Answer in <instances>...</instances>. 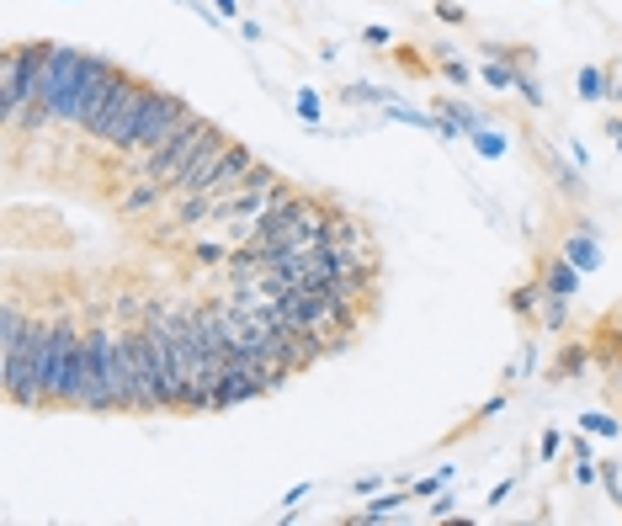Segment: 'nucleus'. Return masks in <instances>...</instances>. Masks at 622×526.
Masks as SVG:
<instances>
[{"label":"nucleus","mask_w":622,"mask_h":526,"mask_svg":"<svg viewBox=\"0 0 622 526\" xmlns=\"http://www.w3.org/2000/svg\"><path fill=\"white\" fill-rule=\"evenodd\" d=\"M91 346H96V367H101V394H107L112 415H133V405H139L133 330H118V324H96V330H91Z\"/></svg>","instance_id":"obj_1"},{"label":"nucleus","mask_w":622,"mask_h":526,"mask_svg":"<svg viewBox=\"0 0 622 526\" xmlns=\"http://www.w3.org/2000/svg\"><path fill=\"white\" fill-rule=\"evenodd\" d=\"M207 133H213V122L198 118V112H187V118H181V128L170 133L166 144H160V150H149V155H139L133 165H123V176H128V181L149 176V181H166V187H176V176L198 160V150L207 144Z\"/></svg>","instance_id":"obj_2"},{"label":"nucleus","mask_w":622,"mask_h":526,"mask_svg":"<svg viewBox=\"0 0 622 526\" xmlns=\"http://www.w3.org/2000/svg\"><path fill=\"white\" fill-rule=\"evenodd\" d=\"M81 70H85V53L70 48V43H53L48 48V70H43V101L59 122H75L81 112Z\"/></svg>","instance_id":"obj_3"},{"label":"nucleus","mask_w":622,"mask_h":526,"mask_svg":"<svg viewBox=\"0 0 622 526\" xmlns=\"http://www.w3.org/2000/svg\"><path fill=\"white\" fill-rule=\"evenodd\" d=\"M144 91H149V81H139V75H128V70H123V85L112 91L107 112H101L96 128H91V139H96V144H107V150H133V128H139Z\"/></svg>","instance_id":"obj_4"},{"label":"nucleus","mask_w":622,"mask_h":526,"mask_svg":"<svg viewBox=\"0 0 622 526\" xmlns=\"http://www.w3.org/2000/svg\"><path fill=\"white\" fill-rule=\"evenodd\" d=\"M192 107L176 96V91H160V85H149L144 91V107H139V128H133V150L139 155H149V150H160L170 133L181 128V118H187Z\"/></svg>","instance_id":"obj_5"},{"label":"nucleus","mask_w":622,"mask_h":526,"mask_svg":"<svg viewBox=\"0 0 622 526\" xmlns=\"http://www.w3.org/2000/svg\"><path fill=\"white\" fill-rule=\"evenodd\" d=\"M255 155H250L246 144H229V150H224V160H218V176H213V181H207V198H213V203H218V198H229V192H240V187H246L250 181V170H255Z\"/></svg>","instance_id":"obj_6"},{"label":"nucleus","mask_w":622,"mask_h":526,"mask_svg":"<svg viewBox=\"0 0 622 526\" xmlns=\"http://www.w3.org/2000/svg\"><path fill=\"white\" fill-rule=\"evenodd\" d=\"M581 266L575 261H564V255H548L542 261V292H553V298H575L581 292Z\"/></svg>","instance_id":"obj_7"},{"label":"nucleus","mask_w":622,"mask_h":526,"mask_svg":"<svg viewBox=\"0 0 622 526\" xmlns=\"http://www.w3.org/2000/svg\"><path fill=\"white\" fill-rule=\"evenodd\" d=\"M166 198H170L166 181H149V176H139V181H133V187L123 192V203H118V207H123L128 218H144V213H155V207L166 203Z\"/></svg>","instance_id":"obj_8"},{"label":"nucleus","mask_w":622,"mask_h":526,"mask_svg":"<svg viewBox=\"0 0 622 526\" xmlns=\"http://www.w3.org/2000/svg\"><path fill=\"white\" fill-rule=\"evenodd\" d=\"M22 335H27V309H22L16 298H5V303H0V357L22 351Z\"/></svg>","instance_id":"obj_9"},{"label":"nucleus","mask_w":622,"mask_h":526,"mask_svg":"<svg viewBox=\"0 0 622 526\" xmlns=\"http://www.w3.org/2000/svg\"><path fill=\"white\" fill-rule=\"evenodd\" d=\"M436 118H442V133H474V128H485V112H474L468 101H442L436 107Z\"/></svg>","instance_id":"obj_10"},{"label":"nucleus","mask_w":622,"mask_h":526,"mask_svg":"<svg viewBox=\"0 0 622 526\" xmlns=\"http://www.w3.org/2000/svg\"><path fill=\"white\" fill-rule=\"evenodd\" d=\"M585 367H590V346H581V340H570V346L559 351V362L548 367V378H553V383H570V378H581Z\"/></svg>","instance_id":"obj_11"},{"label":"nucleus","mask_w":622,"mask_h":526,"mask_svg":"<svg viewBox=\"0 0 622 526\" xmlns=\"http://www.w3.org/2000/svg\"><path fill=\"white\" fill-rule=\"evenodd\" d=\"M229 250H235V244L224 240L218 229H207L203 240H192V250H187V255H192V266H224V261H229Z\"/></svg>","instance_id":"obj_12"},{"label":"nucleus","mask_w":622,"mask_h":526,"mask_svg":"<svg viewBox=\"0 0 622 526\" xmlns=\"http://www.w3.org/2000/svg\"><path fill=\"white\" fill-rule=\"evenodd\" d=\"M559 255H564V261H575L581 272H596V266H601V244H596V235H585V229H581V235H570Z\"/></svg>","instance_id":"obj_13"},{"label":"nucleus","mask_w":622,"mask_h":526,"mask_svg":"<svg viewBox=\"0 0 622 526\" xmlns=\"http://www.w3.org/2000/svg\"><path fill=\"white\" fill-rule=\"evenodd\" d=\"M505 303H511V314H522L527 324H538V309H542V283H522L505 292Z\"/></svg>","instance_id":"obj_14"},{"label":"nucleus","mask_w":622,"mask_h":526,"mask_svg":"<svg viewBox=\"0 0 622 526\" xmlns=\"http://www.w3.org/2000/svg\"><path fill=\"white\" fill-rule=\"evenodd\" d=\"M538 324H542V330H548V335H559V330L570 324V298H553V292H542Z\"/></svg>","instance_id":"obj_15"},{"label":"nucleus","mask_w":622,"mask_h":526,"mask_svg":"<svg viewBox=\"0 0 622 526\" xmlns=\"http://www.w3.org/2000/svg\"><path fill=\"white\" fill-rule=\"evenodd\" d=\"M522 75H527V70H516V64H505V59H490L479 81L495 85V91H516V81H522Z\"/></svg>","instance_id":"obj_16"},{"label":"nucleus","mask_w":622,"mask_h":526,"mask_svg":"<svg viewBox=\"0 0 622 526\" xmlns=\"http://www.w3.org/2000/svg\"><path fill=\"white\" fill-rule=\"evenodd\" d=\"M575 91H581L585 101H601V96H612V81H607V70H590L585 64L581 75H575Z\"/></svg>","instance_id":"obj_17"},{"label":"nucleus","mask_w":622,"mask_h":526,"mask_svg":"<svg viewBox=\"0 0 622 526\" xmlns=\"http://www.w3.org/2000/svg\"><path fill=\"white\" fill-rule=\"evenodd\" d=\"M410 500H415V489H410V494H378L357 522H383V516H394V511H399V505H410Z\"/></svg>","instance_id":"obj_18"},{"label":"nucleus","mask_w":622,"mask_h":526,"mask_svg":"<svg viewBox=\"0 0 622 526\" xmlns=\"http://www.w3.org/2000/svg\"><path fill=\"white\" fill-rule=\"evenodd\" d=\"M581 431H596V437L618 442V437H622V420H612V415H590V409H585V415H581Z\"/></svg>","instance_id":"obj_19"},{"label":"nucleus","mask_w":622,"mask_h":526,"mask_svg":"<svg viewBox=\"0 0 622 526\" xmlns=\"http://www.w3.org/2000/svg\"><path fill=\"white\" fill-rule=\"evenodd\" d=\"M474 150H479L485 160H495V155H505V133H495V128H474Z\"/></svg>","instance_id":"obj_20"},{"label":"nucleus","mask_w":622,"mask_h":526,"mask_svg":"<svg viewBox=\"0 0 622 526\" xmlns=\"http://www.w3.org/2000/svg\"><path fill=\"white\" fill-rule=\"evenodd\" d=\"M516 91H522V101H527V107H548V96H542V85H538V75H533V70L516 81Z\"/></svg>","instance_id":"obj_21"},{"label":"nucleus","mask_w":622,"mask_h":526,"mask_svg":"<svg viewBox=\"0 0 622 526\" xmlns=\"http://www.w3.org/2000/svg\"><path fill=\"white\" fill-rule=\"evenodd\" d=\"M548 165H553V181H559V187H564V192L575 198V192H581V176H575V170H570L564 160H553V155H548Z\"/></svg>","instance_id":"obj_22"},{"label":"nucleus","mask_w":622,"mask_h":526,"mask_svg":"<svg viewBox=\"0 0 622 526\" xmlns=\"http://www.w3.org/2000/svg\"><path fill=\"white\" fill-rule=\"evenodd\" d=\"M447 479H453V463H442V468H436L431 479H420V485H415V500H420V494H436V489L447 485Z\"/></svg>","instance_id":"obj_23"},{"label":"nucleus","mask_w":622,"mask_h":526,"mask_svg":"<svg viewBox=\"0 0 622 526\" xmlns=\"http://www.w3.org/2000/svg\"><path fill=\"white\" fill-rule=\"evenodd\" d=\"M298 118H303V122H320V96H314L309 85L298 91Z\"/></svg>","instance_id":"obj_24"},{"label":"nucleus","mask_w":622,"mask_h":526,"mask_svg":"<svg viewBox=\"0 0 622 526\" xmlns=\"http://www.w3.org/2000/svg\"><path fill=\"white\" fill-rule=\"evenodd\" d=\"M601 485L612 494V505H622V479H618V463H601Z\"/></svg>","instance_id":"obj_25"},{"label":"nucleus","mask_w":622,"mask_h":526,"mask_svg":"<svg viewBox=\"0 0 622 526\" xmlns=\"http://www.w3.org/2000/svg\"><path fill=\"white\" fill-rule=\"evenodd\" d=\"M500 409H505V394H495V399H485V405H479V415H474L468 426H485V420H495Z\"/></svg>","instance_id":"obj_26"},{"label":"nucleus","mask_w":622,"mask_h":526,"mask_svg":"<svg viewBox=\"0 0 622 526\" xmlns=\"http://www.w3.org/2000/svg\"><path fill=\"white\" fill-rule=\"evenodd\" d=\"M436 16H442V22H468V11H463V5H453V0H442V5H436Z\"/></svg>","instance_id":"obj_27"},{"label":"nucleus","mask_w":622,"mask_h":526,"mask_svg":"<svg viewBox=\"0 0 622 526\" xmlns=\"http://www.w3.org/2000/svg\"><path fill=\"white\" fill-rule=\"evenodd\" d=\"M453 511H457V500H453V494H436V505H431V516L442 522V516H453Z\"/></svg>","instance_id":"obj_28"},{"label":"nucleus","mask_w":622,"mask_h":526,"mask_svg":"<svg viewBox=\"0 0 622 526\" xmlns=\"http://www.w3.org/2000/svg\"><path fill=\"white\" fill-rule=\"evenodd\" d=\"M388 38H394L388 27H368V33H362V43H373V48H388Z\"/></svg>","instance_id":"obj_29"},{"label":"nucleus","mask_w":622,"mask_h":526,"mask_svg":"<svg viewBox=\"0 0 622 526\" xmlns=\"http://www.w3.org/2000/svg\"><path fill=\"white\" fill-rule=\"evenodd\" d=\"M447 81H453V85H468V81H474V70H468V64H447Z\"/></svg>","instance_id":"obj_30"},{"label":"nucleus","mask_w":622,"mask_h":526,"mask_svg":"<svg viewBox=\"0 0 622 526\" xmlns=\"http://www.w3.org/2000/svg\"><path fill=\"white\" fill-rule=\"evenodd\" d=\"M559 446H564V437H559V431H548V437H542V463H548V457H553Z\"/></svg>","instance_id":"obj_31"},{"label":"nucleus","mask_w":622,"mask_h":526,"mask_svg":"<svg viewBox=\"0 0 622 526\" xmlns=\"http://www.w3.org/2000/svg\"><path fill=\"white\" fill-rule=\"evenodd\" d=\"M357 494H378V474H362V479H357Z\"/></svg>","instance_id":"obj_32"},{"label":"nucleus","mask_w":622,"mask_h":526,"mask_svg":"<svg viewBox=\"0 0 622 526\" xmlns=\"http://www.w3.org/2000/svg\"><path fill=\"white\" fill-rule=\"evenodd\" d=\"M213 5H218L224 16H235V11H240V0H213Z\"/></svg>","instance_id":"obj_33"},{"label":"nucleus","mask_w":622,"mask_h":526,"mask_svg":"<svg viewBox=\"0 0 622 526\" xmlns=\"http://www.w3.org/2000/svg\"><path fill=\"white\" fill-rule=\"evenodd\" d=\"M181 5H198V0H181Z\"/></svg>","instance_id":"obj_34"}]
</instances>
